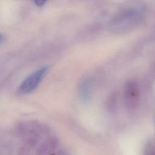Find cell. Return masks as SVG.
I'll use <instances>...</instances> for the list:
<instances>
[{
	"label": "cell",
	"instance_id": "obj_2",
	"mask_svg": "<svg viewBox=\"0 0 155 155\" xmlns=\"http://www.w3.org/2000/svg\"><path fill=\"white\" fill-rule=\"evenodd\" d=\"M88 82H87V80L83 81L80 87V93L82 97H83L84 99L88 97L89 94V85Z\"/></svg>",
	"mask_w": 155,
	"mask_h": 155
},
{
	"label": "cell",
	"instance_id": "obj_4",
	"mask_svg": "<svg viewBox=\"0 0 155 155\" xmlns=\"http://www.w3.org/2000/svg\"><path fill=\"white\" fill-rule=\"evenodd\" d=\"M34 2L38 6H42V5H43L45 3V1H35Z\"/></svg>",
	"mask_w": 155,
	"mask_h": 155
},
{
	"label": "cell",
	"instance_id": "obj_5",
	"mask_svg": "<svg viewBox=\"0 0 155 155\" xmlns=\"http://www.w3.org/2000/svg\"><path fill=\"white\" fill-rule=\"evenodd\" d=\"M4 36H3L2 34L0 33V43L4 41Z\"/></svg>",
	"mask_w": 155,
	"mask_h": 155
},
{
	"label": "cell",
	"instance_id": "obj_1",
	"mask_svg": "<svg viewBox=\"0 0 155 155\" xmlns=\"http://www.w3.org/2000/svg\"><path fill=\"white\" fill-rule=\"evenodd\" d=\"M47 66H44L28 75L18 87L19 94H27L35 90L46 74Z\"/></svg>",
	"mask_w": 155,
	"mask_h": 155
},
{
	"label": "cell",
	"instance_id": "obj_3",
	"mask_svg": "<svg viewBox=\"0 0 155 155\" xmlns=\"http://www.w3.org/2000/svg\"><path fill=\"white\" fill-rule=\"evenodd\" d=\"M18 155H30V153L28 150H27L25 149L19 150V152L18 153Z\"/></svg>",
	"mask_w": 155,
	"mask_h": 155
}]
</instances>
